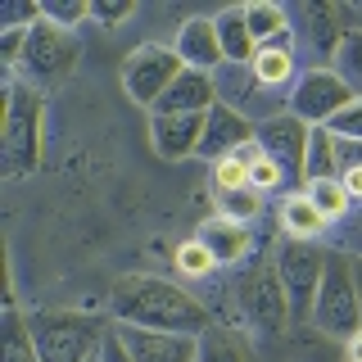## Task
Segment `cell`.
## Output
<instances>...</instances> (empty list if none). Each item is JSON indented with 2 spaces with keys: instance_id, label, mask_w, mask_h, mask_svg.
Instances as JSON below:
<instances>
[{
  "instance_id": "obj_12",
  "label": "cell",
  "mask_w": 362,
  "mask_h": 362,
  "mask_svg": "<svg viewBox=\"0 0 362 362\" xmlns=\"http://www.w3.org/2000/svg\"><path fill=\"white\" fill-rule=\"evenodd\" d=\"M258 136V127L245 118V113H235L231 105H213L204 113V136H199V158H209V163H218V158L235 154L240 145H249Z\"/></svg>"
},
{
  "instance_id": "obj_6",
  "label": "cell",
  "mask_w": 362,
  "mask_h": 362,
  "mask_svg": "<svg viewBox=\"0 0 362 362\" xmlns=\"http://www.w3.org/2000/svg\"><path fill=\"white\" fill-rule=\"evenodd\" d=\"M272 263H276V276H281L286 299H290V322H313L317 290H322V272H326V249L303 245V240H286L272 254Z\"/></svg>"
},
{
  "instance_id": "obj_4",
  "label": "cell",
  "mask_w": 362,
  "mask_h": 362,
  "mask_svg": "<svg viewBox=\"0 0 362 362\" xmlns=\"http://www.w3.org/2000/svg\"><path fill=\"white\" fill-rule=\"evenodd\" d=\"M313 326L322 335L344 339V344L362 331V303H358V286H354V258H349L344 249H326V272H322V290H317Z\"/></svg>"
},
{
  "instance_id": "obj_34",
  "label": "cell",
  "mask_w": 362,
  "mask_h": 362,
  "mask_svg": "<svg viewBox=\"0 0 362 362\" xmlns=\"http://www.w3.org/2000/svg\"><path fill=\"white\" fill-rule=\"evenodd\" d=\"M136 14V5H90V18L105 23V28H118V23H127Z\"/></svg>"
},
{
  "instance_id": "obj_20",
  "label": "cell",
  "mask_w": 362,
  "mask_h": 362,
  "mask_svg": "<svg viewBox=\"0 0 362 362\" xmlns=\"http://www.w3.org/2000/svg\"><path fill=\"white\" fill-rule=\"evenodd\" d=\"M218 45H222V59L226 64H254L258 54V41L249 37V23H245V9H222L218 18Z\"/></svg>"
},
{
  "instance_id": "obj_2",
  "label": "cell",
  "mask_w": 362,
  "mask_h": 362,
  "mask_svg": "<svg viewBox=\"0 0 362 362\" xmlns=\"http://www.w3.org/2000/svg\"><path fill=\"white\" fill-rule=\"evenodd\" d=\"M45 150V100L23 77L5 82V109H0V173L23 181L41 168Z\"/></svg>"
},
{
  "instance_id": "obj_26",
  "label": "cell",
  "mask_w": 362,
  "mask_h": 362,
  "mask_svg": "<svg viewBox=\"0 0 362 362\" xmlns=\"http://www.w3.org/2000/svg\"><path fill=\"white\" fill-rule=\"evenodd\" d=\"M245 23H249V37H254L258 45L276 41L281 32L290 28V14L281 5H267V0H254V5H245Z\"/></svg>"
},
{
  "instance_id": "obj_15",
  "label": "cell",
  "mask_w": 362,
  "mask_h": 362,
  "mask_svg": "<svg viewBox=\"0 0 362 362\" xmlns=\"http://www.w3.org/2000/svg\"><path fill=\"white\" fill-rule=\"evenodd\" d=\"M173 50L181 54V64L195 68V73H218V68L226 64L222 45H218V23H213V18H186L181 32H177Z\"/></svg>"
},
{
  "instance_id": "obj_18",
  "label": "cell",
  "mask_w": 362,
  "mask_h": 362,
  "mask_svg": "<svg viewBox=\"0 0 362 362\" xmlns=\"http://www.w3.org/2000/svg\"><path fill=\"white\" fill-rule=\"evenodd\" d=\"M303 23H308V41L317 54H326V59H335L339 45H344L349 28L339 23V9L335 5H322V0H313V5H303Z\"/></svg>"
},
{
  "instance_id": "obj_16",
  "label": "cell",
  "mask_w": 362,
  "mask_h": 362,
  "mask_svg": "<svg viewBox=\"0 0 362 362\" xmlns=\"http://www.w3.org/2000/svg\"><path fill=\"white\" fill-rule=\"evenodd\" d=\"M195 240L209 249V254L218 258V267H222V263H240V258L249 254V245H254V231H249V226H240V222H226V218H218V213H213L209 222H199Z\"/></svg>"
},
{
  "instance_id": "obj_24",
  "label": "cell",
  "mask_w": 362,
  "mask_h": 362,
  "mask_svg": "<svg viewBox=\"0 0 362 362\" xmlns=\"http://www.w3.org/2000/svg\"><path fill=\"white\" fill-rule=\"evenodd\" d=\"M263 154V145L258 141H249V145H240L235 154H226V158H218L213 163V190H240V186H249V163Z\"/></svg>"
},
{
  "instance_id": "obj_30",
  "label": "cell",
  "mask_w": 362,
  "mask_h": 362,
  "mask_svg": "<svg viewBox=\"0 0 362 362\" xmlns=\"http://www.w3.org/2000/svg\"><path fill=\"white\" fill-rule=\"evenodd\" d=\"M41 18H50L54 23V28H77V23H82V18H90V5H86V0H45V5H41Z\"/></svg>"
},
{
  "instance_id": "obj_28",
  "label": "cell",
  "mask_w": 362,
  "mask_h": 362,
  "mask_svg": "<svg viewBox=\"0 0 362 362\" xmlns=\"http://www.w3.org/2000/svg\"><path fill=\"white\" fill-rule=\"evenodd\" d=\"M173 263H177L181 276H190V281H204V276H213V272H218V258H213L199 240H181L177 254H173Z\"/></svg>"
},
{
  "instance_id": "obj_22",
  "label": "cell",
  "mask_w": 362,
  "mask_h": 362,
  "mask_svg": "<svg viewBox=\"0 0 362 362\" xmlns=\"http://www.w3.org/2000/svg\"><path fill=\"white\" fill-rule=\"evenodd\" d=\"M0 362H41L37 339H32V326L14 303L5 308V339H0Z\"/></svg>"
},
{
  "instance_id": "obj_17",
  "label": "cell",
  "mask_w": 362,
  "mask_h": 362,
  "mask_svg": "<svg viewBox=\"0 0 362 362\" xmlns=\"http://www.w3.org/2000/svg\"><path fill=\"white\" fill-rule=\"evenodd\" d=\"M254 77L263 86L272 90H286L290 86V77H294V41H290V28L281 32L276 41H267V45H258V54H254Z\"/></svg>"
},
{
  "instance_id": "obj_8",
  "label": "cell",
  "mask_w": 362,
  "mask_h": 362,
  "mask_svg": "<svg viewBox=\"0 0 362 362\" xmlns=\"http://www.w3.org/2000/svg\"><path fill=\"white\" fill-rule=\"evenodd\" d=\"M235 299H240V313L254 331L276 335L290 326V299H286V286L276 276V263L249 267L240 276V286H235Z\"/></svg>"
},
{
  "instance_id": "obj_29",
  "label": "cell",
  "mask_w": 362,
  "mask_h": 362,
  "mask_svg": "<svg viewBox=\"0 0 362 362\" xmlns=\"http://www.w3.org/2000/svg\"><path fill=\"white\" fill-rule=\"evenodd\" d=\"M335 73L354 86V95H362V32H349L344 45L335 54Z\"/></svg>"
},
{
  "instance_id": "obj_25",
  "label": "cell",
  "mask_w": 362,
  "mask_h": 362,
  "mask_svg": "<svg viewBox=\"0 0 362 362\" xmlns=\"http://www.w3.org/2000/svg\"><path fill=\"white\" fill-rule=\"evenodd\" d=\"M213 204H218V218L240 222V226H249L258 213H263V195H258L254 186H240V190H213Z\"/></svg>"
},
{
  "instance_id": "obj_33",
  "label": "cell",
  "mask_w": 362,
  "mask_h": 362,
  "mask_svg": "<svg viewBox=\"0 0 362 362\" xmlns=\"http://www.w3.org/2000/svg\"><path fill=\"white\" fill-rule=\"evenodd\" d=\"M32 23H41V5H37V0H32V5H5V9H0V32L32 28Z\"/></svg>"
},
{
  "instance_id": "obj_31",
  "label": "cell",
  "mask_w": 362,
  "mask_h": 362,
  "mask_svg": "<svg viewBox=\"0 0 362 362\" xmlns=\"http://www.w3.org/2000/svg\"><path fill=\"white\" fill-rule=\"evenodd\" d=\"M249 186H254L258 195H267V190H281V186H286V173H281V163H276V158L258 154L254 163H249Z\"/></svg>"
},
{
  "instance_id": "obj_1",
  "label": "cell",
  "mask_w": 362,
  "mask_h": 362,
  "mask_svg": "<svg viewBox=\"0 0 362 362\" xmlns=\"http://www.w3.org/2000/svg\"><path fill=\"white\" fill-rule=\"evenodd\" d=\"M109 317L118 326H145V331H173V335H209L213 313L190 290H181L168 276H118L109 290Z\"/></svg>"
},
{
  "instance_id": "obj_19",
  "label": "cell",
  "mask_w": 362,
  "mask_h": 362,
  "mask_svg": "<svg viewBox=\"0 0 362 362\" xmlns=\"http://www.w3.org/2000/svg\"><path fill=\"white\" fill-rule=\"evenodd\" d=\"M326 226L331 222L317 213V204L308 195H286V204H281V231H286V240L313 245L317 235H326Z\"/></svg>"
},
{
  "instance_id": "obj_38",
  "label": "cell",
  "mask_w": 362,
  "mask_h": 362,
  "mask_svg": "<svg viewBox=\"0 0 362 362\" xmlns=\"http://www.w3.org/2000/svg\"><path fill=\"white\" fill-rule=\"evenodd\" d=\"M354 258V286H358V303H362V254H349Z\"/></svg>"
},
{
  "instance_id": "obj_7",
  "label": "cell",
  "mask_w": 362,
  "mask_h": 362,
  "mask_svg": "<svg viewBox=\"0 0 362 362\" xmlns=\"http://www.w3.org/2000/svg\"><path fill=\"white\" fill-rule=\"evenodd\" d=\"M186 73V64H181V54L173 45H136V50L122 59V90L136 100L141 109H150L168 95V86L177 82V77Z\"/></svg>"
},
{
  "instance_id": "obj_9",
  "label": "cell",
  "mask_w": 362,
  "mask_h": 362,
  "mask_svg": "<svg viewBox=\"0 0 362 362\" xmlns=\"http://www.w3.org/2000/svg\"><path fill=\"white\" fill-rule=\"evenodd\" d=\"M354 100H358L354 86H349L335 68H308L290 90V113L303 118L308 127H326V122H331L339 109H349Z\"/></svg>"
},
{
  "instance_id": "obj_27",
  "label": "cell",
  "mask_w": 362,
  "mask_h": 362,
  "mask_svg": "<svg viewBox=\"0 0 362 362\" xmlns=\"http://www.w3.org/2000/svg\"><path fill=\"white\" fill-rule=\"evenodd\" d=\"M303 195H308V199L317 204V213H322L326 222H339V218L349 213V204H354V199H349V190H344V181H339V177H331V181H313V186L303 190Z\"/></svg>"
},
{
  "instance_id": "obj_14",
  "label": "cell",
  "mask_w": 362,
  "mask_h": 362,
  "mask_svg": "<svg viewBox=\"0 0 362 362\" xmlns=\"http://www.w3.org/2000/svg\"><path fill=\"white\" fill-rule=\"evenodd\" d=\"M213 105H218V82H213V73H195V68H186V73L168 86V95L154 105V113H163V118H181V113H209Z\"/></svg>"
},
{
  "instance_id": "obj_10",
  "label": "cell",
  "mask_w": 362,
  "mask_h": 362,
  "mask_svg": "<svg viewBox=\"0 0 362 362\" xmlns=\"http://www.w3.org/2000/svg\"><path fill=\"white\" fill-rule=\"evenodd\" d=\"M308 122L294 118V113H281V118H267L258 122V136L254 141L263 145L267 158H276L286 181H303V154H308Z\"/></svg>"
},
{
  "instance_id": "obj_35",
  "label": "cell",
  "mask_w": 362,
  "mask_h": 362,
  "mask_svg": "<svg viewBox=\"0 0 362 362\" xmlns=\"http://www.w3.org/2000/svg\"><path fill=\"white\" fill-rule=\"evenodd\" d=\"M335 158H339V173L362 168V141H339V136H335Z\"/></svg>"
},
{
  "instance_id": "obj_39",
  "label": "cell",
  "mask_w": 362,
  "mask_h": 362,
  "mask_svg": "<svg viewBox=\"0 0 362 362\" xmlns=\"http://www.w3.org/2000/svg\"><path fill=\"white\" fill-rule=\"evenodd\" d=\"M349 362H362V331L349 339Z\"/></svg>"
},
{
  "instance_id": "obj_23",
  "label": "cell",
  "mask_w": 362,
  "mask_h": 362,
  "mask_svg": "<svg viewBox=\"0 0 362 362\" xmlns=\"http://www.w3.org/2000/svg\"><path fill=\"white\" fill-rule=\"evenodd\" d=\"M339 177V158H335V136L326 127L308 132V154H303V181H331Z\"/></svg>"
},
{
  "instance_id": "obj_11",
  "label": "cell",
  "mask_w": 362,
  "mask_h": 362,
  "mask_svg": "<svg viewBox=\"0 0 362 362\" xmlns=\"http://www.w3.org/2000/svg\"><path fill=\"white\" fill-rule=\"evenodd\" d=\"M132 362H199V339L195 335H173V331H145V326H113Z\"/></svg>"
},
{
  "instance_id": "obj_3",
  "label": "cell",
  "mask_w": 362,
  "mask_h": 362,
  "mask_svg": "<svg viewBox=\"0 0 362 362\" xmlns=\"http://www.w3.org/2000/svg\"><path fill=\"white\" fill-rule=\"evenodd\" d=\"M32 339H37L41 362H95L100 344H105L109 326L90 313L73 308H41L28 317Z\"/></svg>"
},
{
  "instance_id": "obj_5",
  "label": "cell",
  "mask_w": 362,
  "mask_h": 362,
  "mask_svg": "<svg viewBox=\"0 0 362 362\" xmlns=\"http://www.w3.org/2000/svg\"><path fill=\"white\" fill-rule=\"evenodd\" d=\"M77 54H82V45H77L73 32H64L50 18H41L28 28V45H23V59H18L14 77H23V82L37 86V90H50L77 68Z\"/></svg>"
},
{
  "instance_id": "obj_13",
  "label": "cell",
  "mask_w": 362,
  "mask_h": 362,
  "mask_svg": "<svg viewBox=\"0 0 362 362\" xmlns=\"http://www.w3.org/2000/svg\"><path fill=\"white\" fill-rule=\"evenodd\" d=\"M199 136H204V113H181V118H163V113H150V141L158 158H181L199 154Z\"/></svg>"
},
{
  "instance_id": "obj_37",
  "label": "cell",
  "mask_w": 362,
  "mask_h": 362,
  "mask_svg": "<svg viewBox=\"0 0 362 362\" xmlns=\"http://www.w3.org/2000/svg\"><path fill=\"white\" fill-rule=\"evenodd\" d=\"M339 181H344L349 199H362V168H354V173H339Z\"/></svg>"
},
{
  "instance_id": "obj_21",
  "label": "cell",
  "mask_w": 362,
  "mask_h": 362,
  "mask_svg": "<svg viewBox=\"0 0 362 362\" xmlns=\"http://www.w3.org/2000/svg\"><path fill=\"white\" fill-rule=\"evenodd\" d=\"M199 362H258L249 339L231 326H213L209 335H199Z\"/></svg>"
},
{
  "instance_id": "obj_32",
  "label": "cell",
  "mask_w": 362,
  "mask_h": 362,
  "mask_svg": "<svg viewBox=\"0 0 362 362\" xmlns=\"http://www.w3.org/2000/svg\"><path fill=\"white\" fill-rule=\"evenodd\" d=\"M326 132L339 136V141H362V95H358L349 109H339L335 118L326 122Z\"/></svg>"
},
{
  "instance_id": "obj_36",
  "label": "cell",
  "mask_w": 362,
  "mask_h": 362,
  "mask_svg": "<svg viewBox=\"0 0 362 362\" xmlns=\"http://www.w3.org/2000/svg\"><path fill=\"white\" fill-rule=\"evenodd\" d=\"M95 362H132V354L122 349V339H118V331L109 326V335H105V344H100V358Z\"/></svg>"
}]
</instances>
